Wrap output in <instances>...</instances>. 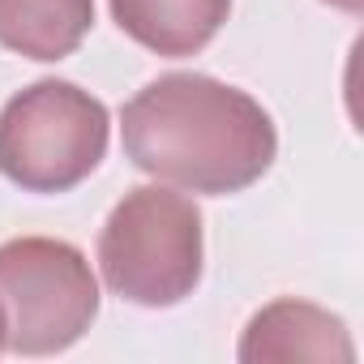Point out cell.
I'll list each match as a JSON object with an SVG mask.
<instances>
[{"mask_svg":"<svg viewBox=\"0 0 364 364\" xmlns=\"http://www.w3.org/2000/svg\"><path fill=\"white\" fill-rule=\"evenodd\" d=\"M124 154L163 185L228 198L270 171L279 133L270 112L206 73H163L120 112Z\"/></svg>","mask_w":364,"mask_h":364,"instance_id":"1","label":"cell"},{"mask_svg":"<svg viewBox=\"0 0 364 364\" xmlns=\"http://www.w3.org/2000/svg\"><path fill=\"white\" fill-rule=\"evenodd\" d=\"M202 210L163 185L129 189L99 232L103 283L137 309L189 300L202 283Z\"/></svg>","mask_w":364,"mask_h":364,"instance_id":"2","label":"cell"},{"mask_svg":"<svg viewBox=\"0 0 364 364\" xmlns=\"http://www.w3.org/2000/svg\"><path fill=\"white\" fill-rule=\"evenodd\" d=\"M107 107L60 77L18 90L0 112V176L26 193H69L107 154Z\"/></svg>","mask_w":364,"mask_h":364,"instance_id":"3","label":"cell"},{"mask_svg":"<svg viewBox=\"0 0 364 364\" xmlns=\"http://www.w3.org/2000/svg\"><path fill=\"white\" fill-rule=\"evenodd\" d=\"M0 317L5 351H69L99 317V279L82 249L52 236H18L0 245Z\"/></svg>","mask_w":364,"mask_h":364,"instance_id":"4","label":"cell"},{"mask_svg":"<svg viewBox=\"0 0 364 364\" xmlns=\"http://www.w3.org/2000/svg\"><path fill=\"white\" fill-rule=\"evenodd\" d=\"M240 360L249 364H266V360H355V347L347 338V326L309 304V300H274L262 313H253V321L245 326L240 338Z\"/></svg>","mask_w":364,"mask_h":364,"instance_id":"5","label":"cell"},{"mask_svg":"<svg viewBox=\"0 0 364 364\" xmlns=\"http://www.w3.org/2000/svg\"><path fill=\"white\" fill-rule=\"evenodd\" d=\"M116 26L154 56H198L228 22L232 0H107Z\"/></svg>","mask_w":364,"mask_h":364,"instance_id":"6","label":"cell"},{"mask_svg":"<svg viewBox=\"0 0 364 364\" xmlns=\"http://www.w3.org/2000/svg\"><path fill=\"white\" fill-rule=\"evenodd\" d=\"M95 26V0H0V48L26 60H65Z\"/></svg>","mask_w":364,"mask_h":364,"instance_id":"7","label":"cell"},{"mask_svg":"<svg viewBox=\"0 0 364 364\" xmlns=\"http://www.w3.org/2000/svg\"><path fill=\"white\" fill-rule=\"evenodd\" d=\"M326 5H334V9H343V14H364V0H326Z\"/></svg>","mask_w":364,"mask_h":364,"instance_id":"8","label":"cell"},{"mask_svg":"<svg viewBox=\"0 0 364 364\" xmlns=\"http://www.w3.org/2000/svg\"><path fill=\"white\" fill-rule=\"evenodd\" d=\"M0 351H5V317H0Z\"/></svg>","mask_w":364,"mask_h":364,"instance_id":"9","label":"cell"}]
</instances>
